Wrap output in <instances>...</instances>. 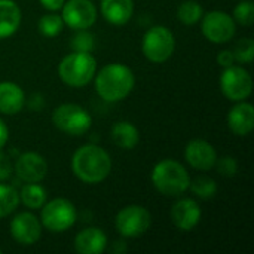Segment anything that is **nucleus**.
Here are the masks:
<instances>
[{"instance_id": "412c9836", "label": "nucleus", "mask_w": 254, "mask_h": 254, "mask_svg": "<svg viewBox=\"0 0 254 254\" xmlns=\"http://www.w3.org/2000/svg\"><path fill=\"white\" fill-rule=\"evenodd\" d=\"M110 137H112V141L118 147L125 149V150L134 149L138 144V141H140V132H138L137 127L132 125L128 121H119V122H116L112 127Z\"/></svg>"}, {"instance_id": "aec40b11", "label": "nucleus", "mask_w": 254, "mask_h": 254, "mask_svg": "<svg viewBox=\"0 0 254 254\" xmlns=\"http://www.w3.org/2000/svg\"><path fill=\"white\" fill-rule=\"evenodd\" d=\"M21 24V9L13 0H0V39L12 36Z\"/></svg>"}, {"instance_id": "2f4dec72", "label": "nucleus", "mask_w": 254, "mask_h": 254, "mask_svg": "<svg viewBox=\"0 0 254 254\" xmlns=\"http://www.w3.org/2000/svg\"><path fill=\"white\" fill-rule=\"evenodd\" d=\"M234 61H235V57L232 54V51H222L219 55H217V63L222 65V67H231L234 65Z\"/></svg>"}, {"instance_id": "7ed1b4c3", "label": "nucleus", "mask_w": 254, "mask_h": 254, "mask_svg": "<svg viewBox=\"0 0 254 254\" xmlns=\"http://www.w3.org/2000/svg\"><path fill=\"white\" fill-rule=\"evenodd\" d=\"M152 183L161 195L177 198L189 189L190 177L180 162L164 159L155 165L152 171Z\"/></svg>"}, {"instance_id": "393cba45", "label": "nucleus", "mask_w": 254, "mask_h": 254, "mask_svg": "<svg viewBox=\"0 0 254 254\" xmlns=\"http://www.w3.org/2000/svg\"><path fill=\"white\" fill-rule=\"evenodd\" d=\"M202 15H204V9L201 7V4L196 1H190V0L182 3L177 9V18L185 25L196 24L198 21H201Z\"/></svg>"}, {"instance_id": "39448f33", "label": "nucleus", "mask_w": 254, "mask_h": 254, "mask_svg": "<svg viewBox=\"0 0 254 254\" xmlns=\"http://www.w3.org/2000/svg\"><path fill=\"white\" fill-rule=\"evenodd\" d=\"M52 124L68 135H83L92 125L91 115L79 104L67 103L58 106L52 113Z\"/></svg>"}, {"instance_id": "f704fd0d", "label": "nucleus", "mask_w": 254, "mask_h": 254, "mask_svg": "<svg viewBox=\"0 0 254 254\" xmlns=\"http://www.w3.org/2000/svg\"><path fill=\"white\" fill-rule=\"evenodd\" d=\"M0 254H1V250H0Z\"/></svg>"}, {"instance_id": "7c9ffc66", "label": "nucleus", "mask_w": 254, "mask_h": 254, "mask_svg": "<svg viewBox=\"0 0 254 254\" xmlns=\"http://www.w3.org/2000/svg\"><path fill=\"white\" fill-rule=\"evenodd\" d=\"M12 171H13V165H12L9 155L3 153L0 150V180H7L10 177Z\"/></svg>"}, {"instance_id": "5701e85b", "label": "nucleus", "mask_w": 254, "mask_h": 254, "mask_svg": "<svg viewBox=\"0 0 254 254\" xmlns=\"http://www.w3.org/2000/svg\"><path fill=\"white\" fill-rule=\"evenodd\" d=\"M19 204V193L15 188L0 183V219L12 214Z\"/></svg>"}, {"instance_id": "4be33fe9", "label": "nucleus", "mask_w": 254, "mask_h": 254, "mask_svg": "<svg viewBox=\"0 0 254 254\" xmlns=\"http://www.w3.org/2000/svg\"><path fill=\"white\" fill-rule=\"evenodd\" d=\"M19 199L30 210H39L46 202V190L37 183H25L19 192Z\"/></svg>"}, {"instance_id": "0eeeda50", "label": "nucleus", "mask_w": 254, "mask_h": 254, "mask_svg": "<svg viewBox=\"0 0 254 254\" xmlns=\"http://www.w3.org/2000/svg\"><path fill=\"white\" fill-rule=\"evenodd\" d=\"M176 48L174 34L164 25H155L149 28L143 36L141 49L144 57L152 63L167 61Z\"/></svg>"}, {"instance_id": "4468645a", "label": "nucleus", "mask_w": 254, "mask_h": 254, "mask_svg": "<svg viewBox=\"0 0 254 254\" xmlns=\"http://www.w3.org/2000/svg\"><path fill=\"white\" fill-rule=\"evenodd\" d=\"M185 158L189 165L199 171H208L216 165L217 152L205 140H192L185 149Z\"/></svg>"}, {"instance_id": "9d476101", "label": "nucleus", "mask_w": 254, "mask_h": 254, "mask_svg": "<svg viewBox=\"0 0 254 254\" xmlns=\"http://www.w3.org/2000/svg\"><path fill=\"white\" fill-rule=\"evenodd\" d=\"M201 30L211 43H226L235 34V21L231 15L222 10H211L202 15Z\"/></svg>"}, {"instance_id": "2eb2a0df", "label": "nucleus", "mask_w": 254, "mask_h": 254, "mask_svg": "<svg viewBox=\"0 0 254 254\" xmlns=\"http://www.w3.org/2000/svg\"><path fill=\"white\" fill-rule=\"evenodd\" d=\"M202 211L193 199H180L177 201L170 211L171 222L176 228H179L183 232H189L198 226L201 222Z\"/></svg>"}, {"instance_id": "423d86ee", "label": "nucleus", "mask_w": 254, "mask_h": 254, "mask_svg": "<svg viewBox=\"0 0 254 254\" xmlns=\"http://www.w3.org/2000/svg\"><path fill=\"white\" fill-rule=\"evenodd\" d=\"M77 220V211L76 207L64 198H57L49 201L48 204H43L40 222L42 225L55 234L64 232L70 229Z\"/></svg>"}, {"instance_id": "bb28decb", "label": "nucleus", "mask_w": 254, "mask_h": 254, "mask_svg": "<svg viewBox=\"0 0 254 254\" xmlns=\"http://www.w3.org/2000/svg\"><path fill=\"white\" fill-rule=\"evenodd\" d=\"M235 61L240 63H252L254 57V42L250 37L240 39L232 51Z\"/></svg>"}, {"instance_id": "1a4fd4ad", "label": "nucleus", "mask_w": 254, "mask_h": 254, "mask_svg": "<svg viewBox=\"0 0 254 254\" xmlns=\"http://www.w3.org/2000/svg\"><path fill=\"white\" fill-rule=\"evenodd\" d=\"M220 88L226 98L232 101H243L250 97L253 91V80L243 67H226L220 76Z\"/></svg>"}, {"instance_id": "f03ea898", "label": "nucleus", "mask_w": 254, "mask_h": 254, "mask_svg": "<svg viewBox=\"0 0 254 254\" xmlns=\"http://www.w3.org/2000/svg\"><path fill=\"white\" fill-rule=\"evenodd\" d=\"M134 85L135 77L132 70L121 63L104 65L95 76L97 94L110 103H116L128 97L134 89Z\"/></svg>"}, {"instance_id": "f8f14e48", "label": "nucleus", "mask_w": 254, "mask_h": 254, "mask_svg": "<svg viewBox=\"0 0 254 254\" xmlns=\"http://www.w3.org/2000/svg\"><path fill=\"white\" fill-rule=\"evenodd\" d=\"M10 235L21 246H33L42 237V225L31 213H19L10 222Z\"/></svg>"}, {"instance_id": "dca6fc26", "label": "nucleus", "mask_w": 254, "mask_h": 254, "mask_svg": "<svg viewBox=\"0 0 254 254\" xmlns=\"http://www.w3.org/2000/svg\"><path fill=\"white\" fill-rule=\"evenodd\" d=\"M228 127L235 135H249L254 128L253 106L250 103L238 101L228 113Z\"/></svg>"}, {"instance_id": "a878e982", "label": "nucleus", "mask_w": 254, "mask_h": 254, "mask_svg": "<svg viewBox=\"0 0 254 254\" xmlns=\"http://www.w3.org/2000/svg\"><path fill=\"white\" fill-rule=\"evenodd\" d=\"M63 18L55 15V13H48V15H43L40 19H39V31L46 36V37H55L61 33L63 30Z\"/></svg>"}, {"instance_id": "c85d7f7f", "label": "nucleus", "mask_w": 254, "mask_h": 254, "mask_svg": "<svg viewBox=\"0 0 254 254\" xmlns=\"http://www.w3.org/2000/svg\"><path fill=\"white\" fill-rule=\"evenodd\" d=\"M79 33L71 39L73 51L79 52H91L94 49V36L86 30H77Z\"/></svg>"}, {"instance_id": "72a5a7b5", "label": "nucleus", "mask_w": 254, "mask_h": 254, "mask_svg": "<svg viewBox=\"0 0 254 254\" xmlns=\"http://www.w3.org/2000/svg\"><path fill=\"white\" fill-rule=\"evenodd\" d=\"M7 138H9V129L6 127V124L3 122V119H0V150L7 143Z\"/></svg>"}, {"instance_id": "b1692460", "label": "nucleus", "mask_w": 254, "mask_h": 254, "mask_svg": "<svg viewBox=\"0 0 254 254\" xmlns=\"http://www.w3.org/2000/svg\"><path fill=\"white\" fill-rule=\"evenodd\" d=\"M189 188L201 199H211L217 193V183L208 176H199V177L190 180Z\"/></svg>"}, {"instance_id": "c756f323", "label": "nucleus", "mask_w": 254, "mask_h": 254, "mask_svg": "<svg viewBox=\"0 0 254 254\" xmlns=\"http://www.w3.org/2000/svg\"><path fill=\"white\" fill-rule=\"evenodd\" d=\"M214 167H217V171L225 177H232L238 171V164H237L235 158H232V156H223V158L217 159Z\"/></svg>"}, {"instance_id": "6e6552de", "label": "nucleus", "mask_w": 254, "mask_h": 254, "mask_svg": "<svg viewBox=\"0 0 254 254\" xmlns=\"http://www.w3.org/2000/svg\"><path fill=\"white\" fill-rule=\"evenodd\" d=\"M115 225L122 237L137 238L149 231L152 225V216L141 205H128L118 213Z\"/></svg>"}, {"instance_id": "f257e3e1", "label": "nucleus", "mask_w": 254, "mask_h": 254, "mask_svg": "<svg viewBox=\"0 0 254 254\" xmlns=\"http://www.w3.org/2000/svg\"><path fill=\"white\" fill-rule=\"evenodd\" d=\"M71 170L79 180L95 185L109 177L112 171V159L103 147L97 144H85L74 152L71 158Z\"/></svg>"}, {"instance_id": "ddd939ff", "label": "nucleus", "mask_w": 254, "mask_h": 254, "mask_svg": "<svg viewBox=\"0 0 254 254\" xmlns=\"http://www.w3.org/2000/svg\"><path fill=\"white\" fill-rule=\"evenodd\" d=\"M16 176L25 183H39L45 179L48 173V164L39 153L27 152L19 155L15 162Z\"/></svg>"}, {"instance_id": "20e7f679", "label": "nucleus", "mask_w": 254, "mask_h": 254, "mask_svg": "<svg viewBox=\"0 0 254 254\" xmlns=\"http://www.w3.org/2000/svg\"><path fill=\"white\" fill-rule=\"evenodd\" d=\"M97 73V61L89 52L73 51L65 55L58 65L60 79L73 88L88 85Z\"/></svg>"}, {"instance_id": "9b49d317", "label": "nucleus", "mask_w": 254, "mask_h": 254, "mask_svg": "<svg viewBox=\"0 0 254 254\" xmlns=\"http://www.w3.org/2000/svg\"><path fill=\"white\" fill-rule=\"evenodd\" d=\"M63 21L73 30H86L97 21V7L91 0H68L64 3Z\"/></svg>"}, {"instance_id": "6ab92c4d", "label": "nucleus", "mask_w": 254, "mask_h": 254, "mask_svg": "<svg viewBox=\"0 0 254 254\" xmlns=\"http://www.w3.org/2000/svg\"><path fill=\"white\" fill-rule=\"evenodd\" d=\"M25 103L24 91L13 82L0 83V112L4 115H16L22 110Z\"/></svg>"}, {"instance_id": "a211bd4d", "label": "nucleus", "mask_w": 254, "mask_h": 254, "mask_svg": "<svg viewBox=\"0 0 254 254\" xmlns=\"http://www.w3.org/2000/svg\"><path fill=\"white\" fill-rule=\"evenodd\" d=\"M134 13L132 0H101V15L113 25L127 24Z\"/></svg>"}, {"instance_id": "473e14b6", "label": "nucleus", "mask_w": 254, "mask_h": 254, "mask_svg": "<svg viewBox=\"0 0 254 254\" xmlns=\"http://www.w3.org/2000/svg\"><path fill=\"white\" fill-rule=\"evenodd\" d=\"M65 0H40V4L48 10H60L64 6Z\"/></svg>"}, {"instance_id": "cd10ccee", "label": "nucleus", "mask_w": 254, "mask_h": 254, "mask_svg": "<svg viewBox=\"0 0 254 254\" xmlns=\"http://www.w3.org/2000/svg\"><path fill=\"white\" fill-rule=\"evenodd\" d=\"M234 21L241 25L250 27L254 22V4L253 1H241L234 10Z\"/></svg>"}, {"instance_id": "f3484780", "label": "nucleus", "mask_w": 254, "mask_h": 254, "mask_svg": "<svg viewBox=\"0 0 254 254\" xmlns=\"http://www.w3.org/2000/svg\"><path fill=\"white\" fill-rule=\"evenodd\" d=\"M107 247V237L98 228H86L74 238V249L80 254H101Z\"/></svg>"}]
</instances>
